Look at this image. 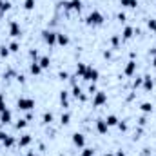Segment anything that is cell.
Wrapping results in <instances>:
<instances>
[{"mask_svg": "<svg viewBox=\"0 0 156 156\" xmlns=\"http://www.w3.org/2000/svg\"><path fill=\"white\" fill-rule=\"evenodd\" d=\"M104 20H105V18H104V15H102L98 9H93V11L85 16V24H87V26H93V27H94V26H102Z\"/></svg>", "mask_w": 156, "mask_h": 156, "instance_id": "obj_1", "label": "cell"}, {"mask_svg": "<svg viewBox=\"0 0 156 156\" xmlns=\"http://www.w3.org/2000/svg\"><path fill=\"white\" fill-rule=\"evenodd\" d=\"M16 107H18V111H31V109H35V100L27 98V96H22V98L16 100Z\"/></svg>", "mask_w": 156, "mask_h": 156, "instance_id": "obj_2", "label": "cell"}, {"mask_svg": "<svg viewBox=\"0 0 156 156\" xmlns=\"http://www.w3.org/2000/svg\"><path fill=\"white\" fill-rule=\"evenodd\" d=\"M83 80H87V82H96L98 78H100V71L96 69V67H93V66H87V69H85V73H83Z\"/></svg>", "mask_w": 156, "mask_h": 156, "instance_id": "obj_3", "label": "cell"}, {"mask_svg": "<svg viewBox=\"0 0 156 156\" xmlns=\"http://www.w3.org/2000/svg\"><path fill=\"white\" fill-rule=\"evenodd\" d=\"M104 104H107V93L96 91V93L93 94V105H94V107H100V105H104Z\"/></svg>", "mask_w": 156, "mask_h": 156, "instance_id": "obj_4", "label": "cell"}, {"mask_svg": "<svg viewBox=\"0 0 156 156\" xmlns=\"http://www.w3.org/2000/svg\"><path fill=\"white\" fill-rule=\"evenodd\" d=\"M42 38L47 45H55L56 44V33L55 31H49V29H44L42 31Z\"/></svg>", "mask_w": 156, "mask_h": 156, "instance_id": "obj_5", "label": "cell"}, {"mask_svg": "<svg viewBox=\"0 0 156 156\" xmlns=\"http://www.w3.org/2000/svg\"><path fill=\"white\" fill-rule=\"evenodd\" d=\"M9 35H11L13 38H18V37L22 35V27H20V24H18L16 20H11V22H9Z\"/></svg>", "mask_w": 156, "mask_h": 156, "instance_id": "obj_6", "label": "cell"}, {"mask_svg": "<svg viewBox=\"0 0 156 156\" xmlns=\"http://www.w3.org/2000/svg\"><path fill=\"white\" fill-rule=\"evenodd\" d=\"M96 131H98L100 134H107V131H109V125H107L105 118H98V120H96Z\"/></svg>", "mask_w": 156, "mask_h": 156, "instance_id": "obj_7", "label": "cell"}, {"mask_svg": "<svg viewBox=\"0 0 156 156\" xmlns=\"http://www.w3.org/2000/svg\"><path fill=\"white\" fill-rule=\"evenodd\" d=\"M134 71H136V62H134V60H129L127 66H125V69H123V75H125V76H133Z\"/></svg>", "mask_w": 156, "mask_h": 156, "instance_id": "obj_8", "label": "cell"}, {"mask_svg": "<svg viewBox=\"0 0 156 156\" xmlns=\"http://www.w3.org/2000/svg\"><path fill=\"white\" fill-rule=\"evenodd\" d=\"M33 142V136L31 134H22L18 140H16V144H18V147H27L29 144Z\"/></svg>", "mask_w": 156, "mask_h": 156, "instance_id": "obj_9", "label": "cell"}, {"mask_svg": "<svg viewBox=\"0 0 156 156\" xmlns=\"http://www.w3.org/2000/svg\"><path fill=\"white\" fill-rule=\"evenodd\" d=\"M73 144H75L76 147H85V136H83L82 133H75V134H73Z\"/></svg>", "mask_w": 156, "mask_h": 156, "instance_id": "obj_10", "label": "cell"}, {"mask_svg": "<svg viewBox=\"0 0 156 156\" xmlns=\"http://www.w3.org/2000/svg\"><path fill=\"white\" fill-rule=\"evenodd\" d=\"M42 71H44V69L40 67L38 60H33V62H31V66H29V73H31V75H35V76H38Z\"/></svg>", "mask_w": 156, "mask_h": 156, "instance_id": "obj_11", "label": "cell"}, {"mask_svg": "<svg viewBox=\"0 0 156 156\" xmlns=\"http://www.w3.org/2000/svg\"><path fill=\"white\" fill-rule=\"evenodd\" d=\"M11 120H13V113H11V111H9V109H7V107H5V109H4V111H2V115H0V122H2V123H5V125H7V123H9V122H11Z\"/></svg>", "mask_w": 156, "mask_h": 156, "instance_id": "obj_12", "label": "cell"}, {"mask_svg": "<svg viewBox=\"0 0 156 156\" xmlns=\"http://www.w3.org/2000/svg\"><path fill=\"white\" fill-rule=\"evenodd\" d=\"M133 37H134V29L131 26H125L123 31H122V40H131Z\"/></svg>", "mask_w": 156, "mask_h": 156, "instance_id": "obj_13", "label": "cell"}, {"mask_svg": "<svg viewBox=\"0 0 156 156\" xmlns=\"http://www.w3.org/2000/svg\"><path fill=\"white\" fill-rule=\"evenodd\" d=\"M142 85H144V89H145V91H153L154 82H153V78L149 76V75H145V76H144V83H142Z\"/></svg>", "mask_w": 156, "mask_h": 156, "instance_id": "obj_14", "label": "cell"}, {"mask_svg": "<svg viewBox=\"0 0 156 156\" xmlns=\"http://www.w3.org/2000/svg\"><path fill=\"white\" fill-rule=\"evenodd\" d=\"M60 104H62L64 109L69 107V93L67 91H60Z\"/></svg>", "mask_w": 156, "mask_h": 156, "instance_id": "obj_15", "label": "cell"}, {"mask_svg": "<svg viewBox=\"0 0 156 156\" xmlns=\"http://www.w3.org/2000/svg\"><path fill=\"white\" fill-rule=\"evenodd\" d=\"M56 44H58V45H62V47H64V45H67V44H69V37H67V35H64V33H56Z\"/></svg>", "mask_w": 156, "mask_h": 156, "instance_id": "obj_16", "label": "cell"}, {"mask_svg": "<svg viewBox=\"0 0 156 156\" xmlns=\"http://www.w3.org/2000/svg\"><path fill=\"white\" fill-rule=\"evenodd\" d=\"M38 64H40V67H42V69H49V66H51V58L44 55V56H40V58H38Z\"/></svg>", "mask_w": 156, "mask_h": 156, "instance_id": "obj_17", "label": "cell"}, {"mask_svg": "<svg viewBox=\"0 0 156 156\" xmlns=\"http://www.w3.org/2000/svg\"><path fill=\"white\" fill-rule=\"evenodd\" d=\"M73 96L75 98H80V100H85V94L82 93L80 85H76V83H73Z\"/></svg>", "mask_w": 156, "mask_h": 156, "instance_id": "obj_18", "label": "cell"}, {"mask_svg": "<svg viewBox=\"0 0 156 156\" xmlns=\"http://www.w3.org/2000/svg\"><path fill=\"white\" fill-rule=\"evenodd\" d=\"M105 122H107V125H109V127H116L120 120H118V116H116V115H109V116L105 118Z\"/></svg>", "mask_w": 156, "mask_h": 156, "instance_id": "obj_19", "label": "cell"}, {"mask_svg": "<svg viewBox=\"0 0 156 156\" xmlns=\"http://www.w3.org/2000/svg\"><path fill=\"white\" fill-rule=\"evenodd\" d=\"M2 144H4V147H13V145L16 144V140H15V136L7 134V136L4 138V142H2Z\"/></svg>", "mask_w": 156, "mask_h": 156, "instance_id": "obj_20", "label": "cell"}, {"mask_svg": "<svg viewBox=\"0 0 156 156\" xmlns=\"http://www.w3.org/2000/svg\"><path fill=\"white\" fill-rule=\"evenodd\" d=\"M69 9L80 11V9H82V0H69Z\"/></svg>", "mask_w": 156, "mask_h": 156, "instance_id": "obj_21", "label": "cell"}, {"mask_svg": "<svg viewBox=\"0 0 156 156\" xmlns=\"http://www.w3.org/2000/svg\"><path fill=\"white\" fill-rule=\"evenodd\" d=\"M120 5H123V7H136L138 0H120Z\"/></svg>", "mask_w": 156, "mask_h": 156, "instance_id": "obj_22", "label": "cell"}, {"mask_svg": "<svg viewBox=\"0 0 156 156\" xmlns=\"http://www.w3.org/2000/svg\"><path fill=\"white\" fill-rule=\"evenodd\" d=\"M11 9V2L9 0H0V13H5Z\"/></svg>", "mask_w": 156, "mask_h": 156, "instance_id": "obj_23", "label": "cell"}, {"mask_svg": "<svg viewBox=\"0 0 156 156\" xmlns=\"http://www.w3.org/2000/svg\"><path fill=\"white\" fill-rule=\"evenodd\" d=\"M85 69H87V66H85L83 62H78V64H76V76H83Z\"/></svg>", "mask_w": 156, "mask_h": 156, "instance_id": "obj_24", "label": "cell"}, {"mask_svg": "<svg viewBox=\"0 0 156 156\" xmlns=\"http://www.w3.org/2000/svg\"><path fill=\"white\" fill-rule=\"evenodd\" d=\"M140 109H142L145 115H147V113H153V104H151V102H144V104L140 105Z\"/></svg>", "mask_w": 156, "mask_h": 156, "instance_id": "obj_25", "label": "cell"}, {"mask_svg": "<svg viewBox=\"0 0 156 156\" xmlns=\"http://www.w3.org/2000/svg\"><path fill=\"white\" fill-rule=\"evenodd\" d=\"M42 122H44L45 125H49V123L53 122V113H49V111H45V113H44V116H42Z\"/></svg>", "mask_w": 156, "mask_h": 156, "instance_id": "obj_26", "label": "cell"}, {"mask_svg": "<svg viewBox=\"0 0 156 156\" xmlns=\"http://www.w3.org/2000/svg\"><path fill=\"white\" fill-rule=\"evenodd\" d=\"M60 122H62L64 125L71 123V113H62V116H60Z\"/></svg>", "mask_w": 156, "mask_h": 156, "instance_id": "obj_27", "label": "cell"}, {"mask_svg": "<svg viewBox=\"0 0 156 156\" xmlns=\"http://www.w3.org/2000/svg\"><path fill=\"white\" fill-rule=\"evenodd\" d=\"M24 9L26 11H33L35 9V0H24Z\"/></svg>", "mask_w": 156, "mask_h": 156, "instance_id": "obj_28", "label": "cell"}, {"mask_svg": "<svg viewBox=\"0 0 156 156\" xmlns=\"http://www.w3.org/2000/svg\"><path fill=\"white\" fill-rule=\"evenodd\" d=\"M26 125H27V120H26V118H22V120H18V122L15 123V129H18V131H20V129H24Z\"/></svg>", "mask_w": 156, "mask_h": 156, "instance_id": "obj_29", "label": "cell"}, {"mask_svg": "<svg viewBox=\"0 0 156 156\" xmlns=\"http://www.w3.org/2000/svg\"><path fill=\"white\" fill-rule=\"evenodd\" d=\"M147 27H149L153 33H156V18H149V20H147Z\"/></svg>", "mask_w": 156, "mask_h": 156, "instance_id": "obj_30", "label": "cell"}, {"mask_svg": "<svg viewBox=\"0 0 156 156\" xmlns=\"http://www.w3.org/2000/svg\"><path fill=\"white\" fill-rule=\"evenodd\" d=\"M9 53H11V51H9V47H5V45H2V47H0V56H2V58H7V56H9Z\"/></svg>", "mask_w": 156, "mask_h": 156, "instance_id": "obj_31", "label": "cell"}, {"mask_svg": "<svg viewBox=\"0 0 156 156\" xmlns=\"http://www.w3.org/2000/svg\"><path fill=\"white\" fill-rule=\"evenodd\" d=\"M80 156H94V149H91V147H83V151H82V154Z\"/></svg>", "mask_w": 156, "mask_h": 156, "instance_id": "obj_32", "label": "cell"}, {"mask_svg": "<svg viewBox=\"0 0 156 156\" xmlns=\"http://www.w3.org/2000/svg\"><path fill=\"white\" fill-rule=\"evenodd\" d=\"M7 47H9V51H11V53H16V51L20 49V45H18V42H11V44H9Z\"/></svg>", "mask_w": 156, "mask_h": 156, "instance_id": "obj_33", "label": "cell"}, {"mask_svg": "<svg viewBox=\"0 0 156 156\" xmlns=\"http://www.w3.org/2000/svg\"><path fill=\"white\" fill-rule=\"evenodd\" d=\"M116 127H118V129H120V131H123V133L127 131V123H125V122H122V120L118 122V125H116Z\"/></svg>", "mask_w": 156, "mask_h": 156, "instance_id": "obj_34", "label": "cell"}, {"mask_svg": "<svg viewBox=\"0 0 156 156\" xmlns=\"http://www.w3.org/2000/svg\"><path fill=\"white\" fill-rule=\"evenodd\" d=\"M111 44H113L115 47H118V45H120V37H118V35H115V37L111 38Z\"/></svg>", "mask_w": 156, "mask_h": 156, "instance_id": "obj_35", "label": "cell"}, {"mask_svg": "<svg viewBox=\"0 0 156 156\" xmlns=\"http://www.w3.org/2000/svg\"><path fill=\"white\" fill-rule=\"evenodd\" d=\"M96 91H98V89H96V82H91V85H89V93H91V94H94Z\"/></svg>", "mask_w": 156, "mask_h": 156, "instance_id": "obj_36", "label": "cell"}, {"mask_svg": "<svg viewBox=\"0 0 156 156\" xmlns=\"http://www.w3.org/2000/svg\"><path fill=\"white\" fill-rule=\"evenodd\" d=\"M58 78H60V80H67V78H69V73H67V71H60V73H58Z\"/></svg>", "mask_w": 156, "mask_h": 156, "instance_id": "obj_37", "label": "cell"}, {"mask_svg": "<svg viewBox=\"0 0 156 156\" xmlns=\"http://www.w3.org/2000/svg\"><path fill=\"white\" fill-rule=\"evenodd\" d=\"M29 56L37 60V58H38V51H37V49H31V51H29Z\"/></svg>", "mask_w": 156, "mask_h": 156, "instance_id": "obj_38", "label": "cell"}, {"mask_svg": "<svg viewBox=\"0 0 156 156\" xmlns=\"http://www.w3.org/2000/svg\"><path fill=\"white\" fill-rule=\"evenodd\" d=\"M0 109H2V111L5 109V102H4V94H2V93H0Z\"/></svg>", "mask_w": 156, "mask_h": 156, "instance_id": "obj_39", "label": "cell"}, {"mask_svg": "<svg viewBox=\"0 0 156 156\" xmlns=\"http://www.w3.org/2000/svg\"><path fill=\"white\" fill-rule=\"evenodd\" d=\"M142 83H144V78H136L134 80V87H140Z\"/></svg>", "mask_w": 156, "mask_h": 156, "instance_id": "obj_40", "label": "cell"}, {"mask_svg": "<svg viewBox=\"0 0 156 156\" xmlns=\"http://www.w3.org/2000/svg\"><path fill=\"white\" fill-rule=\"evenodd\" d=\"M125 18H127L125 13H118V20H120V22H125Z\"/></svg>", "mask_w": 156, "mask_h": 156, "instance_id": "obj_41", "label": "cell"}, {"mask_svg": "<svg viewBox=\"0 0 156 156\" xmlns=\"http://www.w3.org/2000/svg\"><path fill=\"white\" fill-rule=\"evenodd\" d=\"M138 123H140V125H145V123H147V118H145V116H142L140 120H138Z\"/></svg>", "mask_w": 156, "mask_h": 156, "instance_id": "obj_42", "label": "cell"}, {"mask_svg": "<svg viewBox=\"0 0 156 156\" xmlns=\"http://www.w3.org/2000/svg\"><path fill=\"white\" fill-rule=\"evenodd\" d=\"M16 80H18V82H22V83H24V82H26V76H24V75H16Z\"/></svg>", "mask_w": 156, "mask_h": 156, "instance_id": "obj_43", "label": "cell"}, {"mask_svg": "<svg viewBox=\"0 0 156 156\" xmlns=\"http://www.w3.org/2000/svg\"><path fill=\"white\" fill-rule=\"evenodd\" d=\"M5 136H7V134H5L4 131H0V142H4V138H5Z\"/></svg>", "mask_w": 156, "mask_h": 156, "instance_id": "obj_44", "label": "cell"}, {"mask_svg": "<svg viewBox=\"0 0 156 156\" xmlns=\"http://www.w3.org/2000/svg\"><path fill=\"white\" fill-rule=\"evenodd\" d=\"M104 56H105V58H111L113 55H111V51H105V53H104Z\"/></svg>", "mask_w": 156, "mask_h": 156, "instance_id": "obj_45", "label": "cell"}, {"mask_svg": "<svg viewBox=\"0 0 156 156\" xmlns=\"http://www.w3.org/2000/svg\"><path fill=\"white\" fill-rule=\"evenodd\" d=\"M116 156H125V153H123V151H118V153H116Z\"/></svg>", "mask_w": 156, "mask_h": 156, "instance_id": "obj_46", "label": "cell"}, {"mask_svg": "<svg viewBox=\"0 0 156 156\" xmlns=\"http://www.w3.org/2000/svg\"><path fill=\"white\" fill-rule=\"evenodd\" d=\"M27 156H40V154H35V153H29Z\"/></svg>", "mask_w": 156, "mask_h": 156, "instance_id": "obj_47", "label": "cell"}, {"mask_svg": "<svg viewBox=\"0 0 156 156\" xmlns=\"http://www.w3.org/2000/svg\"><path fill=\"white\" fill-rule=\"evenodd\" d=\"M104 156H115V154L113 153H107V154H104Z\"/></svg>", "mask_w": 156, "mask_h": 156, "instance_id": "obj_48", "label": "cell"}, {"mask_svg": "<svg viewBox=\"0 0 156 156\" xmlns=\"http://www.w3.org/2000/svg\"><path fill=\"white\" fill-rule=\"evenodd\" d=\"M153 66H154V67H156V58H154V60H153Z\"/></svg>", "mask_w": 156, "mask_h": 156, "instance_id": "obj_49", "label": "cell"}, {"mask_svg": "<svg viewBox=\"0 0 156 156\" xmlns=\"http://www.w3.org/2000/svg\"><path fill=\"white\" fill-rule=\"evenodd\" d=\"M0 115H2V109H0Z\"/></svg>", "mask_w": 156, "mask_h": 156, "instance_id": "obj_50", "label": "cell"}]
</instances>
